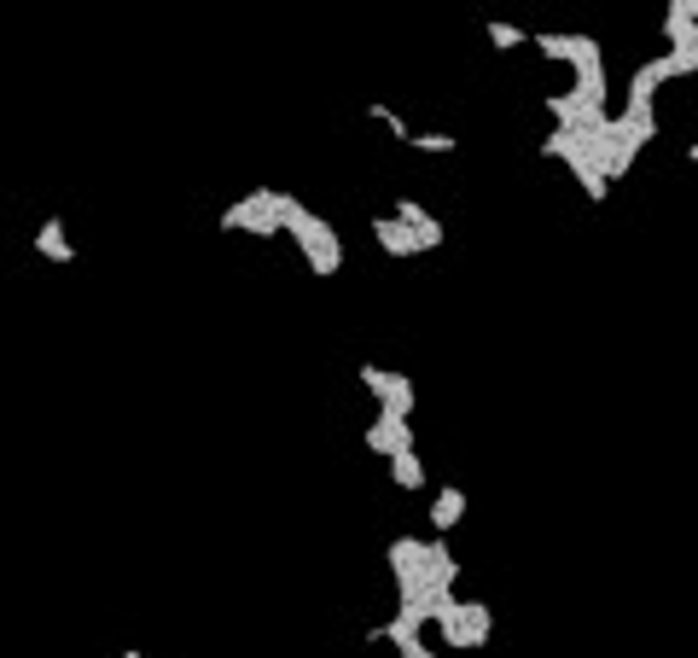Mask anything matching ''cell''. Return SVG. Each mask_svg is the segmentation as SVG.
Segmentation results:
<instances>
[{"instance_id": "obj_14", "label": "cell", "mask_w": 698, "mask_h": 658, "mask_svg": "<svg viewBox=\"0 0 698 658\" xmlns=\"http://www.w3.org/2000/svg\"><path fill=\"white\" fill-rule=\"evenodd\" d=\"M123 658H146V653H140V647H128V653H123Z\"/></svg>"}, {"instance_id": "obj_12", "label": "cell", "mask_w": 698, "mask_h": 658, "mask_svg": "<svg viewBox=\"0 0 698 658\" xmlns=\"http://www.w3.org/2000/svg\"><path fill=\"white\" fill-rule=\"evenodd\" d=\"M367 117H372V123H384L390 134H396V141H414V129H407V123H402V117L390 111V106H379V99H372V106H367Z\"/></svg>"}, {"instance_id": "obj_10", "label": "cell", "mask_w": 698, "mask_h": 658, "mask_svg": "<svg viewBox=\"0 0 698 658\" xmlns=\"http://www.w3.org/2000/svg\"><path fill=\"white\" fill-rule=\"evenodd\" d=\"M489 47H495V53H518V47H530V36H524L518 24H501V19H489Z\"/></svg>"}, {"instance_id": "obj_11", "label": "cell", "mask_w": 698, "mask_h": 658, "mask_svg": "<svg viewBox=\"0 0 698 658\" xmlns=\"http://www.w3.org/2000/svg\"><path fill=\"white\" fill-rule=\"evenodd\" d=\"M407 146H414V151H425V158H449V151H454L460 141H454V134H414Z\"/></svg>"}, {"instance_id": "obj_15", "label": "cell", "mask_w": 698, "mask_h": 658, "mask_svg": "<svg viewBox=\"0 0 698 658\" xmlns=\"http://www.w3.org/2000/svg\"><path fill=\"white\" fill-rule=\"evenodd\" d=\"M687 158H693V163H698V141H693V146H687Z\"/></svg>"}, {"instance_id": "obj_7", "label": "cell", "mask_w": 698, "mask_h": 658, "mask_svg": "<svg viewBox=\"0 0 698 658\" xmlns=\"http://www.w3.org/2000/svg\"><path fill=\"white\" fill-rule=\"evenodd\" d=\"M396 222L414 228V240H419L425 251H437V245H442V222H437V216L425 210V205H414V198H396Z\"/></svg>"}, {"instance_id": "obj_9", "label": "cell", "mask_w": 698, "mask_h": 658, "mask_svg": "<svg viewBox=\"0 0 698 658\" xmlns=\"http://www.w3.org/2000/svg\"><path fill=\"white\" fill-rule=\"evenodd\" d=\"M390 478H396V489H425V466H419V454H414V449L396 454V461H390Z\"/></svg>"}, {"instance_id": "obj_1", "label": "cell", "mask_w": 698, "mask_h": 658, "mask_svg": "<svg viewBox=\"0 0 698 658\" xmlns=\"http://www.w3.org/2000/svg\"><path fill=\"white\" fill-rule=\"evenodd\" d=\"M280 228L297 240L303 263H309V275L332 280L338 268H344V240L332 233V222H320V216H315L309 205H297L292 193H280Z\"/></svg>"}, {"instance_id": "obj_6", "label": "cell", "mask_w": 698, "mask_h": 658, "mask_svg": "<svg viewBox=\"0 0 698 658\" xmlns=\"http://www.w3.org/2000/svg\"><path fill=\"white\" fill-rule=\"evenodd\" d=\"M425 519H431L437 536H449L460 519H466V489H460V484H442L437 496H431V513H425Z\"/></svg>"}, {"instance_id": "obj_13", "label": "cell", "mask_w": 698, "mask_h": 658, "mask_svg": "<svg viewBox=\"0 0 698 658\" xmlns=\"http://www.w3.org/2000/svg\"><path fill=\"white\" fill-rule=\"evenodd\" d=\"M396 653H402V658H442L437 647H425V641H407V647H396Z\"/></svg>"}, {"instance_id": "obj_2", "label": "cell", "mask_w": 698, "mask_h": 658, "mask_svg": "<svg viewBox=\"0 0 698 658\" xmlns=\"http://www.w3.org/2000/svg\"><path fill=\"white\" fill-rule=\"evenodd\" d=\"M221 228H228V233H250V240H274V233H285L280 228V193L274 187L245 193L240 205L221 210Z\"/></svg>"}, {"instance_id": "obj_5", "label": "cell", "mask_w": 698, "mask_h": 658, "mask_svg": "<svg viewBox=\"0 0 698 658\" xmlns=\"http://www.w3.org/2000/svg\"><path fill=\"white\" fill-rule=\"evenodd\" d=\"M372 240H379L384 257H419V240H414V228L396 222V216H372Z\"/></svg>"}, {"instance_id": "obj_8", "label": "cell", "mask_w": 698, "mask_h": 658, "mask_svg": "<svg viewBox=\"0 0 698 658\" xmlns=\"http://www.w3.org/2000/svg\"><path fill=\"white\" fill-rule=\"evenodd\" d=\"M36 251L47 263H76V245H71V233H64L59 216H47V222L36 228Z\"/></svg>"}, {"instance_id": "obj_3", "label": "cell", "mask_w": 698, "mask_h": 658, "mask_svg": "<svg viewBox=\"0 0 698 658\" xmlns=\"http://www.w3.org/2000/svg\"><path fill=\"white\" fill-rule=\"evenodd\" d=\"M355 379H362V391L379 402V409H396V414L414 419V379L407 374H390V367H379V362H362Z\"/></svg>"}, {"instance_id": "obj_4", "label": "cell", "mask_w": 698, "mask_h": 658, "mask_svg": "<svg viewBox=\"0 0 698 658\" xmlns=\"http://www.w3.org/2000/svg\"><path fill=\"white\" fill-rule=\"evenodd\" d=\"M367 449H372V454H384V461H396V454L414 449V426H407V414L379 409V419L367 426Z\"/></svg>"}]
</instances>
